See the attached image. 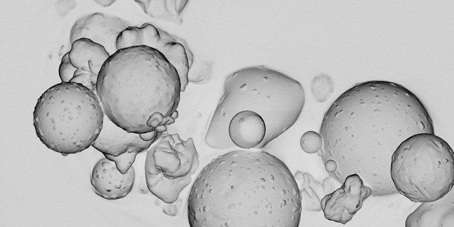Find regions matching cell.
<instances>
[{
    "mask_svg": "<svg viewBox=\"0 0 454 227\" xmlns=\"http://www.w3.org/2000/svg\"><path fill=\"white\" fill-rule=\"evenodd\" d=\"M135 179V171L132 165L122 174L115 162L105 156L94 165L90 177L94 192L107 200L125 197L132 190Z\"/></svg>",
    "mask_w": 454,
    "mask_h": 227,
    "instance_id": "12",
    "label": "cell"
},
{
    "mask_svg": "<svg viewBox=\"0 0 454 227\" xmlns=\"http://www.w3.org/2000/svg\"><path fill=\"white\" fill-rule=\"evenodd\" d=\"M266 132L265 121L259 114L250 110L238 111L231 117L227 125L228 149L236 147L257 149L265 139Z\"/></svg>",
    "mask_w": 454,
    "mask_h": 227,
    "instance_id": "13",
    "label": "cell"
},
{
    "mask_svg": "<svg viewBox=\"0 0 454 227\" xmlns=\"http://www.w3.org/2000/svg\"><path fill=\"white\" fill-rule=\"evenodd\" d=\"M390 175L397 190L411 201H436L453 186V152L434 134H414L393 152Z\"/></svg>",
    "mask_w": 454,
    "mask_h": 227,
    "instance_id": "5",
    "label": "cell"
},
{
    "mask_svg": "<svg viewBox=\"0 0 454 227\" xmlns=\"http://www.w3.org/2000/svg\"><path fill=\"white\" fill-rule=\"evenodd\" d=\"M136 2L145 14L156 19H171L172 12L170 5L172 1H137Z\"/></svg>",
    "mask_w": 454,
    "mask_h": 227,
    "instance_id": "16",
    "label": "cell"
},
{
    "mask_svg": "<svg viewBox=\"0 0 454 227\" xmlns=\"http://www.w3.org/2000/svg\"><path fill=\"white\" fill-rule=\"evenodd\" d=\"M110 56L101 45L86 38L77 39L71 44L69 60L60 66V78L62 82L81 84L95 92L101 68Z\"/></svg>",
    "mask_w": 454,
    "mask_h": 227,
    "instance_id": "9",
    "label": "cell"
},
{
    "mask_svg": "<svg viewBox=\"0 0 454 227\" xmlns=\"http://www.w3.org/2000/svg\"><path fill=\"white\" fill-rule=\"evenodd\" d=\"M181 85L175 67L146 46L118 50L98 76L96 93L104 113L129 132L164 133L178 117Z\"/></svg>",
    "mask_w": 454,
    "mask_h": 227,
    "instance_id": "2",
    "label": "cell"
},
{
    "mask_svg": "<svg viewBox=\"0 0 454 227\" xmlns=\"http://www.w3.org/2000/svg\"><path fill=\"white\" fill-rule=\"evenodd\" d=\"M33 116L41 142L66 156L91 146L102 128L104 111L93 91L81 84L61 82L39 97Z\"/></svg>",
    "mask_w": 454,
    "mask_h": 227,
    "instance_id": "4",
    "label": "cell"
},
{
    "mask_svg": "<svg viewBox=\"0 0 454 227\" xmlns=\"http://www.w3.org/2000/svg\"><path fill=\"white\" fill-rule=\"evenodd\" d=\"M324 167L328 174H331L335 171L337 168L336 163L332 159H328L323 162Z\"/></svg>",
    "mask_w": 454,
    "mask_h": 227,
    "instance_id": "20",
    "label": "cell"
},
{
    "mask_svg": "<svg viewBox=\"0 0 454 227\" xmlns=\"http://www.w3.org/2000/svg\"><path fill=\"white\" fill-rule=\"evenodd\" d=\"M294 177L300 191L302 207L310 211H321L320 202L325 196L322 184L308 173L297 171Z\"/></svg>",
    "mask_w": 454,
    "mask_h": 227,
    "instance_id": "14",
    "label": "cell"
},
{
    "mask_svg": "<svg viewBox=\"0 0 454 227\" xmlns=\"http://www.w3.org/2000/svg\"><path fill=\"white\" fill-rule=\"evenodd\" d=\"M161 133L156 131L129 132L113 123L104 113L102 128L91 146L114 161L122 174L127 172L138 154L149 148Z\"/></svg>",
    "mask_w": 454,
    "mask_h": 227,
    "instance_id": "7",
    "label": "cell"
},
{
    "mask_svg": "<svg viewBox=\"0 0 454 227\" xmlns=\"http://www.w3.org/2000/svg\"><path fill=\"white\" fill-rule=\"evenodd\" d=\"M95 2L101 6L106 7L111 5L115 2V1H95Z\"/></svg>",
    "mask_w": 454,
    "mask_h": 227,
    "instance_id": "21",
    "label": "cell"
},
{
    "mask_svg": "<svg viewBox=\"0 0 454 227\" xmlns=\"http://www.w3.org/2000/svg\"><path fill=\"white\" fill-rule=\"evenodd\" d=\"M146 155L145 174L150 192L164 203L176 201L199 166L193 140L161 133Z\"/></svg>",
    "mask_w": 454,
    "mask_h": 227,
    "instance_id": "6",
    "label": "cell"
},
{
    "mask_svg": "<svg viewBox=\"0 0 454 227\" xmlns=\"http://www.w3.org/2000/svg\"><path fill=\"white\" fill-rule=\"evenodd\" d=\"M329 176V178H326L323 181L322 185L325 195L334 190V186L332 183V177L330 175Z\"/></svg>",
    "mask_w": 454,
    "mask_h": 227,
    "instance_id": "19",
    "label": "cell"
},
{
    "mask_svg": "<svg viewBox=\"0 0 454 227\" xmlns=\"http://www.w3.org/2000/svg\"><path fill=\"white\" fill-rule=\"evenodd\" d=\"M371 189L364 186L356 174L347 176L342 186L326 194L320 205L326 219L346 224L361 209L364 200L371 194Z\"/></svg>",
    "mask_w": 454,
    "mask_h": 227,
    "instance_id": "10",
    "label": "cell"
},
{
    "mask_svg": "<svg viewBox=\"0 0 454 227\" xmlns=\"http://www.w3.org/2000/svg\"><path fill=\"white\" fill-rule=\"evenodd\" d=\"M300 144L302 150L307 153H317L323 146L321 135L315 131H309L301 136Z\"/></svg>",
    "mask_w": 454,
    "mask_h": 227,
    "instance_id": "17",
    "label": "cell"
},
{
    "mask_svg": "<svg viewBox=\"0 0 454 227\" xmlns=\"http://www.w3.org/2000/svg\"><path fill=\"white\" fill-rule=\"evenodd\" d=\"M164 203L165 205L162 207V210L165 214L169 216H176L178 215L179 211L182 206L181 201H180L179 199H178L176 201L173 203Z\"/></svg>",
    "mask_w": 454,
    "mask_h": 227,
    "instance_id": "18",
    "label": "cell"
},
{
    "mask_svg": "<svg viewBox=\"0 0 454 227\" xmlns=\"http://www.w3.org/2000/svg\"><path fill=\"white\" fill-rule=\"evenodd\" d=\"M118 50L136 46H146L160 52L176 69L180 77L181 92L189 81V64L184 46L175 37L146 23L140 27L130 26L123 31L117 40Z\"/></svg>",
    "mask_w": 454,
    "mask_h": 227,
    "instance_id": "8",
    "label": "cell"
},
{
    "mask_svg": "<svg viewBox=\"0 0 454 227\" xmlns=\"http://www.w3.org/2000/svg\"><path fill=\"white\" fill-rule=\"evenodd\" d=\"M192 227L298 226L297 182L285 163L263 151H231L206 165L187 201Z\"/></svg>",
    "mask_w": 454,
    "mask_h": 227,
    "instance_id": "1",
    "label": "cell"
},
{
    "mask_svg": "<svg viewBox=\"0 0 454 227\" xmlns=\"http://www.w3.org/2000/svg\"><path fill=\"white\" fill-rule=\"evenodd\" d=\"M305 102L301 84L283 73L263 67L238 71L226 80L205 142L214 149H228L226 127L230 118L240 110H250L261 116L266 124L265 138L257 148H262L296 122Z\"/></svg>",
    "mask_w": 454,
    "mask_h": 227,
    "instance_id": "3",
    "label": "cell"
},
{
    "mask_svg": "<svg viewBox=\"0 0 454 227\" xmlns=\"http://www.w3.org/2000/svg\"><path fill=\"white\" fill-rule=\"evenodd\" d=\"M130 24L119 17L101 13L90 14L78 18L73 24L70 34L71 45L75 40L86 38L102 46L110 55L118 50L117 40L121 33Z\"/></svg>",
    "mask_w": 454,
    "mask_h": 227,
    "instance_id": "11",
    "label": "cell"
},
{
    "mask_svg": "<svg viewBox=\"0 0 454 227\" xmlns=\"http://www.w3.org/2000/svg\"><path fill=\"white\" fill-rule=\"evenodd\" d=\"M312 94L318 102L326 101L334 91V84L331 77L326 74L315 76L310 84Z\"/></svg>",
    "mask_w": 454,
    "mask_h": 227,
    "instance_id": "15",
    "label": "cell"
}]
</instances>
